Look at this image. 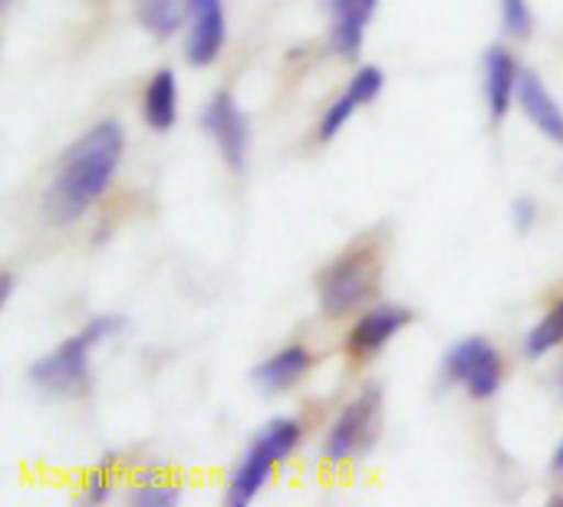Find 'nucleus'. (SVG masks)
Returning a JSON list of instances; mask_svg holds the SVG:
<instances>
[{
  "label": "nucleus",
  "instance_id": "nucleus-1",
  "mask_svg": "<svg viewBox=\"0 0 563 507\" xmlns=\"http://www.w3.org/2000/svg\"><path fill=\"white\" fill-rule=\"evenodd\" d=\"M125 152V129L115 119L92 125L59 162L56 178L43 191V214L53 224L79 221L109 188Z\"/></svg>",
  "mask_w": 563,
  "mask_h": 507
},
{
  "label": "nucleus",
  "instance_id": "nucleus-2",
  "mask_svg": "<svg viewBox=\"0 0 563 507\" xmlns=\"http://www.w3.org/2000/svg\"><path fill=\"white\" fill-rule=\"evenodd\" d=\"M122 317H92L86 323L82 333L69 337L63 346H56L53 353L40 356L33 366H30V383L43 393V396H76L86 389L89 383V353L96 343L122 333Z\"/></svg>",
  "mask_w": 563,
  "mask_h": 507
},
{
  "label": "nucleus",
  "instance_id": "nucleus-3",
  "mask_svg": "<svg viewBox=\"0 0 563 507\" xmlns=\"http://www.w3.org/2000/svg\"><path fill=\"white\" fill-rule=\"evenodd\" d=\"M379 419H383V393L376 386H366L330 426L323 439V455L330 462H346L366 452L379 436Z\"/></svg>",
  "mask_w": 563,
  "mask_h": 507
},
{
  "label": "nucleus",
  "instance_id": "nucleus-4",
  "mask_svg": "<svg viewBox=\"0 0 563 507\" xmlns=\"http://www.w3.org/2000/svg\"><path fill=\"white\" fill-rule=\"evenodd\" d=\"M501 353L485 337H465L445 356V379L465 386V393L478 403L492 399L501 389Z\"/></svg>",
  "mask_w": 563,
  "mask_h": 507
},
{
  "label": "nucleus",
  "instance_id": "nucleus-5",
  "mask_svg": "<svg viewBox=\"0 0 563 507\" xmlns=\"http://www.w3.org/2000/svg\"><path fill=\"white\" fill-rule=\"evenodd\" d=\"M373 287H376L373 261L363 251L346 254L336 264H330L327 274L320 277V310L327 317L353 313L360 304H366L373 297Z\"/></svg>",
  "mask_w": 563,
  "mask_h": 507
},
{
  "label": "nucleus",
  "instance_id": "nucleus-6",
  "mask_svg": "<svg viewBox=\"0 0 563 507\" xmlns=\"http://www.w3.org/2000/svg\"><path fill=\"white\" fill-rule=\"evenodd\" d=\"M201 125L205 132L214 139L221 158L228 162V168L241 172L244 168V158H247V142H251V129H247V119L244 112L238 109V99L221 89L208 99L205 112H201Z\"/></svg>",
  "mask_w": 563,
  "mask_h": 507
},
{
  "label": "nucleus",
  "instance_id": "nucleus-7",
  "mask_svg": "<svg viewBox=\"0 0 563 507\" xmlns=\"http://www.w3.org/2000/svg\"><path fill=\"white\" fill-rule=\"evenodd\" d=\"M485 66V99H488V112L492 122H501L511 109V102L518 99V79L521 69L511 56V49L505 46H492L482 59Z\"/></svg>",
  "mask_w": 563,
  "mask_h": 507
},
{
  "label": "nucleus",
  "instance_id": "nucleus-8",
  "mask_svg": "<svg viewBox=\"0 0 563 507\" xmlns=\"http://www.w3.org/2000/svg\"><path fill=\"white\" fill-rule=\"evenodd\" d=\"M409 323H412V313L406 307H396V304L376 307L363 320H356V327L350 333V353L353 356H373Z\"/></svg>",
  "mask_w": 563,
  "mask_h": 507
},
{
  "label": "nucleus",
  "instance_id": "nucleus-9",
  "mask_svg": "<svg viewBox=\"0 0 563 507\" xmlns=\"http://www.w3.org/2000/svg\"><path fill=\"white\" fill-rule=\"evenodd\" d=\"M518 102H521L525 115L538 125L541 135H548L551 142L563 145L561 102L548 92L544 79H541L534 69H521V79H518Z\"/></svg>",
  "mask_w": 563,
  "mask_h": 507
},
{
  "label": "nucleus",
  "instance_id": "nucleus-10",
  "mask_svg": "<svg viewBox=\"0 0 563 507\" xmlns=\"http://www.w3.org/2000/svg\"><path fill=\"white\" fill-rule=\"evenodd\" d=\"M274 465H280V459H277V455H274L261 439H254V442H251V449H247V455L241 459V465H238V469H234V475H231V485H228V505H234V507L251 505V502L257 498V492L267 485V478H271Z\"/></svg>",
  "mask_w": 563,
  "mask_h": 507
},
{
  "label": "nucleus",
  "instance_id": "nucleus-11",
  "mask_svg": "<svg viewBox=\"0 0 563 507\" xmlns=\"http://www.w3.org/2000/svg\"><path fill=\"white\" fill-rule=\"evenodd\" d=\"M313 366V356L307 346L294 343L280 353H274L271 360H264L257 370H254V383L264 389V393H287L290 386H297Z\"/></svg>",
  "mask_w": 563,
  "mask_h": 507
},
{
  "label": "nucleus",
  "instance_id": "nucleus-12",
  "mask_svg": "<svg viewBox=\"0 0 563 507\" xmlns=\"http://www.w3.org/2000/svg\"><path fill=\"white\" fill-rule=\"evenodd\" d=\"M327 7L333 13L330 46L340 56L356 59L363 49V33H366V20L373 16V10L366 7V0H327Z\"/></svg>",
  "mask_w": 563,
  "mask_h": 507
},
{
  "label": "nucleus",
  "instance_id": "nucleus-13",
  "mask_svg": "<svg viewBox=\"0 0 563 507\" xmlns=\"http://www.w3.org/2000/svg\"><path fill=\"white\" fill-rule=\"evenodd\" d=\"M228 40V20L224 7H211L198 16H191V30L185 40V59L191 66H211Z\"/></svg>",
  "mask_w": 563,
  "mask_h": 507
},
{
  "label": "nucleus",
  "instance_id": "nucleus-14",
  "mask_svg": "<svg viewBox=\"0 0 563 507\" xmlns=\"http://www.w3.org/2000/svg\"><path fill=\"white\" fill-rule=\"evenodd\" d=\"M142 115L148 122V129L155 132H168L178 119V82L172 69H158L148 79L145 99H142Z\"/></svg>",
  "mask_w": 563,
  "mask_h": 507
},
{
  "label": "nucleus",
  "instance_id": "nucleus-15",
  "mask_svg": "<svg viewBox=\"0 0 563 507\" xmlns=\"http://www.w3.org/2000/svg\"><path fill=\"white\" fill-rule=\"evenodd\" d=\"M188 16H191V0H139V7H135L139 26L158 40L181 30Z\"/></svg>",
  "mask_w": 563,
  "mask_h": 507
},
{
  "label": "nucleus",
  "instance_id": "nucleus-16",
  "mask_svg": "<svg viewBox=\"0 0 563 507\" xmlns=\"http://www.w3.org/2000/svg\"><path fill=\"white\" fill-rule=\"evenodd\" d=\"M563 343V300L528 333V340H525V353L531 356V360H541V356H548L554 346H561Z\"/></svg>",
  "mask_w": 563,
  "mask_h": 507
},
{
  "label": "nucleus",
  "instance_id": "nucleus-17",
  "mask_svg": "<svg viewBox=\"0 0 563 507\" xmlns=\"http://www.w3.org/2000/svg\"><path fill=\"white\" fill-rule=\"evenodd\" d=\"M498 10H501V26L508 36H531L534 30V13H531V3L528 0H498Z\"/></svg>",
  "mask_w": 563,
  "mask_h": 507
},
{
  "label": "nucleus",
  "instance_id": "nucleus-18",
  "mask_svg": "<svg viewBox=\"0 0 563 507\" xmlns=\"http://www.w3.org/2000/svg\"><path fill=\"white\" fill-rule=\"evenodd\" d=\"M356 106H360V99L346 89L327 112H323V119H320V139L323 142H330L350 119H353V112H356Z\"/></svg>",
  "mask_w": 563,
  "mask_h": 507
},
{
  "label": "nucleus",
  "instance_id": "nucleus-19",
  "mask_svg": "<svg viewBox=\"0 0 563 507\" xmlns=\"http://www.w3.org/2000/svg\"><path fill=\"white\" fill-rule=\"evenodd\" d=\"M383 86H386V76H383L379 66H363V69L350 79V92L360 99V106L373 102V99L383 92Z\"/></svg>",
  "mask_w": 563,
  "mask_h": 507
},
{
  "label": "nucleus",
  "instance_id": "nucleus-20",
  "mask_svg": "<svg viewBox=\"0 0 563 507\" xmlns=\"http://www.w3.org/2000/svg\"><path fill=\"white\" fill-rule=\"evenodd\" d=\"M178 498H181L178 488H172V485H155V482H142V488L129 495V502L139 507H172L178 505Z\"/></svg>",
  "mask_w": 563,
  "mask_h": 507
},
{
  "label": "nucleus",
  "instance_id": "nucleus-21",
  "mask_svg": "<svg viewBox=\"0 0 563 507\" xmlns=\"http://www.w3.org/2000/svg\"><path fill=\"white\" fill-rule=\"evenodd\" d=\"M109 498H112V478H109V472H106V465H102V469L92 472L89 482H86V502H89V505H106Z\"/></svg>",
  "mask_w": 563,
  "mask_h": 507
},
{
  "label": "nucleus",
  "instance_id": "nucleus-22",
  "mask_svg": "<svg viewBox=\"0 0 563 507\" xmlns=\"http://www.w3.org/2000/svg\"><path fill=\"white\" fill-rule=\"evenodd\" d=\"M534 211H538V208H534L531 198H518V201H515V228H518V231H528V228L534 224Z\"/></svg>",
  "mask_w": 563,
  "mask_h": 507
},
{
  "label": "nucleus",
  "instance_id": "nucleus-23",
  "mask_svg": "<svg viewBox=\"0 0 563 507\" xmlns=\"http://www.w3.org/2000/svg\"><path fill=\"white\" fill-rule=\"evenodd\" d=\"M10 294H13V274H3L0 277V307H7Z\"/></svg>",
  "mask_w": 563,
  "mask_h": 507
},
{
  "label": "nucleus",
  "instance_id": "nucleus-24",
  "mask_svg": "<svg viewBox=\"0 0 563 507\" xmlns=\"http://www.w3.org/2000/svg\"><path fill=\"white\" fill-rule=\"evenodd\" d=\"M211 7H221V0H191V16H198V13H205Z\"/></svg>",
  "mask_w": 563,
  "mask_h": 507
},
{
  "label": "nucleus",
  "instance_id": "nucleus-25",
  "mask_svg": "<svg viewBox=\"0 0 563 507\" xmlns=\"http://www.w3.org/2000/svg\"><path fill=\"white\" fill-rule=\"evenodd\" d=\"M551 465H554V472H558V475H563V442H561V449L554 452V462H551Z\"/></svg>",
  "mask_w": 563,
  "mask_h": 507
},
{
  "label": "nucleus",
  "instance_id": "nucleus-26",
  "mask_svg": "<svg viewBox=\"0 0 563 507\" xmlns=\"http://www.w3.org/2000/svg\"><path fill=\"white\" fill-rule=\"evenodd\" d=\"M558 389L563 393V363H561V370H558Z\"/></svg>",
  "mask_w": 563,
  "mask_h": 507
},
{
  "label": "nucleus",
  "instance_id": "nucleus-27",
  "mask_svg": "<svg viewBox=\"0 0 563 507\" xmlns=\"http://www.w3.org/2000/svg\"><path fill=\"white\" fill-rule=\"evenodd\" d=\"M376 3H379V0H366V7H369V10H376Z\"/></svg>",
  "mask_w": 563,
  "mask_h": 507
},
{
  "label": "nucleus",
  "instance_id": "nucleus-28",
  "mask_svg": "<svg viewBox=\"0 0 563 507\" xmlns=\"http://www.w3.org/2000/svg\"><path fill=\"white\" fill-rule=\"evenodd\" d=\"M0 3H10V0H0Z\"/></svg>",
  "mask_w": 563,
  "mask_h": 507
},
{
  "label": "nucleus",
  "instance_id": "nucleus-29",
  "mask_svg": "<svg viewBox=\"0 0 563 507\" xmlns=\"http://www.w3.org/2000/svg\"><path fill=\"white\" fill-rule=\"evenodd\" d=\"M561 507H563V498H561Z\"/></svg>",
  "mask_w": 563,
  "mask_h": 507
}]
</instances>
